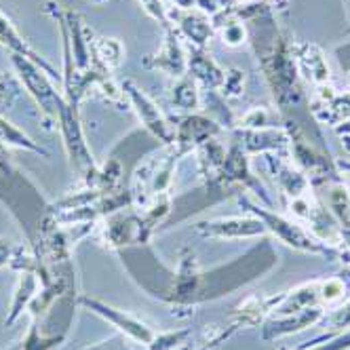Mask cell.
Masks as SVG:
<instances>
[{
    "instance_id": "6da1fadb",
    "label": "cell",
    "mask_w": 350,
    "mask_h": 350,
    "mask_svg": "<svg viewBox=\"0 0 350 350\" xmlns=\"http://www.w3.org/2000/svg\"><path fill=\"white\" fill-rule=\"evenodd\" d=\"M11 64L17 72V77L21 79L23 87L28 89V93L34 97V102L38 104L42 116L46 120L57 122L59 110L64 106V93H59L53 87V77L46 70H42L38 64L21 57V55H11Z\"/></svg>"
},
{
    "instance_id": "7a4b0ae2",
    "label": "cell",
    "mask_w": 350,
    "mask_h": 350,
    "mask_svg": "<svg viewBox=\"0 0 350 350\" xmlns=\"http://www.w3.org/2000/svg\"><path fill=\"white\" fill-rule=\"evenodd\" d=\"M57 127H59V133H62V139H64V148H66L72 167L87 178L89 173L95 171L93 154H91V150H89L87 142H85V133H83L81 118H79V108L68 104L66 99H64V106L59 110Z\"/></svg>"
},
{
    "instance_id": "3957f363",
    "label": "cell",
    "mask_w": 350,
    "mask_h": 350,
    "mask_svg": "<svg viewBox=\"0 0 350 350\" xmlns=\"http://www.w3.org/2000/svg\"><path fill=\"white\" fill-rule=\"evenodd\" d=\"M245 207H249V211H254L258 215V219L266 226V230H272L274 234H277L285 245L289 247H295L299 249V252H310V254H321V256H327V258H336L338 254L334 252V249L327 247V243H321L317 241L312 234H308L302 226H297V224L281 217V215H274V213H268L252 203L243 201Z\"/></svg>"
},
{
    "instance_id": "277c9868",
    "label": "cell",
    "mask_w": 350,
    "mask_h": 350,
    "mask_svg": "<svg viewBox=\"0 0 350 350\" xmlns=\"http://www.w3.org/2000/svg\"><path fill=\"white\" fill-rule=\"evenodd\" d=\"M122 93L129 97V102H131L133 110L137 112L139 120L144 122V127L157 139H161L163 144H171L175 139V131L167 122V118L163 116V112L159 110V106L133 81L122 83Z\"/></svg>"
},
{
    "instance_id": "5b68a950",
    "label": "cell",
    "mask_w": 350,
    "mask_h": 350,
    "mask_svg": "<svg viewBox=\"0 0 350 350\" xmlns=\"http://www.w3.org/2000/svg\"><path fill=\"white\" fill-rule=\"evenodd\" d=\"M81 304L83 306H87L91 312H95L97 317H102L104 321H108L110 325H114V327L118 329V332H122L127 338H131V340H135V342H139V344H146V346H150L154 342V332L148 327V325H144L139 319H135V317H131V314H127V312H122V310H116V308H112V306H108V304H104V302H99V299H95V297H81Z\"/></svg>"
},
{
    "instance_id": "8992f818",
    "label": "cell",
    "mask_w": 350,
    "mask_h": 350,
    "mask_svg": "<svg viewBox=\"0 0 350 350\" xmlns=\"http://www.w3.org/2000/svg\"><path fill=\"white\" fill-rule=\"evenodd\" d=\"M167 36H165V44L163 49L146 59V66L152 68V70H161V72H167L169 77H175V79H182L184 72L188 68V57L184 53V46H182V36L178 34L173 26L165 28Z\"/></svg>"
},
{
    "instance_id": "52a82bcc",
    "label": "cell",
    "mask_w": 350,
    "mask_h": 350,
    "mask_svg": "<svg viewBox=\"0 0 350 350\" xmlns=\"http://www.w3.org/2000/svg\"><path fill=\"white\" fill-rule=\"evenodd\" d=\"M196 230L205 237H226V239H241V237H256L266 230L264 224L258 217H226L198 224Z\"/></svg>"
},
{
    "instance_id": "ba28073f",
    "label": "cell",
    "mask_w": 350,
    "mask_h": 350,
    "mask_svg": "<svg viewBox=\"0 0 350 350\" xmlns=\"http://www.w3.org/2000/svg\"><path fill=\"white\" fill-rule=\"evenodd\" d=\"M0 44H5L9 51H11V55H21V57H26V59H30V62H34V64H38L42 70H46L49 74H51L53 79H57L59 81V74L53 70V66H49L34 49L26 42V38H23L19 32H17V28L13 26V21L0 11Z\"/></svg>"
},
{
    "instance_id": "9c48e42d",
    "label": "cell",
    "mask_w": 350,
    "mask_h": 350,
    "mask_svg": "<svg viewBox=\"0 0 350 350\" xmlns=\"http://www.w3.org/2000/svg\"><path fill=\"white\" fill-rule=\"evenodd\" d=\"M175 19H178V28L175 30H178L180 36L190 40L192 46H196V49H205V44L209 42V38L213 34V23H211L209 15L192 9L186 13H178Z\"/></svg>"
},
{
    "instance_id": "30bf717a",
    "label": "cell",
    "mask_w": 350,
    "mask_h": 350,
    "mask_svg": "<svg viewBox=\"0 0 350 350\" xmlns=\"http://www.w3.org/2000/svg\"><path fill=\"white\" fill-rule=\"evenodd\" d=\"M188 70L192 74L194 83H201L205 89H211V91L219 89L221 83H224V77H226V72H224L211 59V55L205 53V49H196V46H192V51H190Z\"/></svg>"
},
{
    "instance_id": "8fae6325",
    "label": "cell",
    "mask_w": 350,
    "mask_h": 350,
    "mask_svg": "<svg viewBox=\"0 0 350 350\" xmlns=\"http://www.w3.org/2000/svg\"><path fill=\"white\" fill-rule=\"evenodd\" d=\"M215 131H217L215 122H211L209 118H205V116H188L180 124L178 135H175V142L180 144L182 150H190L196 144L209 142V137Z\"/></svg>"
},
{
    "instance_id": "7c38bea8",
    "label": "cell",
    "mask_w": 350,
    "mask_h": 350,
    "mask_svg": "<svg viewBox=\"0 0 350 350\" xmlns=\"http://www.w3.org/2000/svg\"><path fill=\"white\" fill-rule=\"evenodd\" d=\"M40 279L36 277V272H21L19 277V283H17V289H15V295H13V304H11V312L7 317V325L15 323L17 317L21 314V310H26L32 302L34 297L38 295L40 291Z\"/></svg>"
},
{
    "instance_id": "4fadbf2b",
    "label": "cell",
    "mask_w": 350,
    "mask_h": 350,
    "mask_svg": "<svg viewBox=\"0 0 350 350\" xmlns=\"http://www.w3.org/2000/svg\"><path fill=\"white\" fill-rule=\"evenodd\" d=\"M93 66L110 74V70L118 68L122 62V44L116 38H97L91 42Z\"/></svg>"
},
{
    "instance_id": "5bb4252c",
    "label": "cell",
    "mask_w": 350,
    "mask_h": 350,
    "mask_svg": "<svg viewBox=\"0 0 350 350\" xmlns=\"http://www.w3.org/2000/svg\"><path fill=\"white\" fill-rule=\"evenodd\" d=\"M0 142H3L5 146H15V148H21V150H30V152L49 157V152L44 148H40L28 133H23L21 129H17L15 124L11 120H7L5 116H0Z\"/></svg>"
},
{
    "instance_id": "9a60e30c",
    "label": "cell",
    "mask_w": 350,
    "mask_h": 350,
    "mask_svg": "<svg viewBox=\"0 0 350 350\" xmlns=\"http://www.w3.org/2000/svg\"><path fill=\"white\" fill-rule=\"evenodd\" d=\"M173 104L184 110H192L198 106V91L192 79H182L173 89Z\"/></svg>"
},
{
    "instance_id": "2e32d148",
    "label": "cell",
    "mask_w": 350,
    "mask_h": 350,
    "mask_svg": "<svg viewBox=\"0 0 350 350\" xmlns=\"http://www.w3.org/2000/svg\"><path fill=\"white\" fill-rule=\"evenodd\" d=\"M304 51L306 53H302L299 57H302V62L308 66V70H310V74H308V79L312 81V83H325L329 79V70H327V66H325V59H323V55L317 51L314 46H304Z\"/></svg>"
},
{
    "instance_id": "e0dca14e",
    "label": "cell",
    "mask_w": 350,
    "mask_h": 350,
    "mask_svg": "<svg viewBox=\"0 0 350 350\" xmlns=\"http://www.w3.org/2000/svg\"><path fill=\"white\" fill-rule=\"evenodd\" d=\"M226 15H228V11H226ZM217 26L221 28V38H224V42H226V44L237 46V44H241L245 40V26L241 23V19L228 15L226 21H224V23H215L213 28H217Z\"/></svg>"
},
{
    "instance_id": "ac0fdd59",
    "label": "cell",
    "mask_w": 350,
    "mask_h": 350,
    "mask_svg": "<svg viewBox=\"0 0 350 350\" xmlns=\"http://www.w3.org/2000/svg\"><path fill=\"white\" fill-rule=\"evenodd\" d=\"M139 5L144 7V11L157 19L163 28H169L171 26V19H169V13H167V7L163 5V0H139Z\"/></svg>"
},
{
    "instance_id": "d6986e66",
    "label": "cell",
    "mask_w": 350,
    "mask_h": 350,
    "mask_svg": "<svg viewBox=\"0 0 350 350\" xmlns=\"http://www.w3.org/2000/svg\"><path fill=\"white\" fill-rule=\"evenodd\" d=\"M243 87H245V77H243L241 70L226 72V77H224V83H221L224 95H226V97H239L243 93Z\"/></svg>"
},
{
    "instance_id": "ffe728a7",
    "label": "cell",
    "mask_w": 350,
    "mask_h": 350,
    "mask_svg": "<svg viewBox=\"0 0 350 350\" xmlns=\"http://www.w3.org/2000/svg\"><path fill=\"white\" fill-rule=\"evenodd\" d=\"M243 127H256V129H266L270 127V120H268V110L266 108H254L249 112L243 120H241Z\"/></svg>"
},
{
    "instance_id": "44dd1931",
    "label": "cell",
    "mask_w": 350,
    "mask_h": 350,
    "mask_svg": "<svg viewBox=\"0 0 350 350\" xmlns=\"http://www.w3.org/2000/svg\"><path fill=\"white\" fill-rule=\"evenodd\" d=\"M312 350H350V332H346V334L334 338V340L327 342V344L317 346V348H312Z\"/></svg>"
},
{
    "instance_id": "7402d4cb",
    "label": "cell",
    "mask_w": 350,
    "mask_h": 350,
    "mask_svg": "<svg viewBox=\"0 0 350 350\" xmlns=\"http://www.w3.org/2000/svg\"><path fill=\"white\" fill-rule=\"evenodd\" d=\"M13 254H15V247L9 241L0 239V268H3V266H11Z\"/></svg>"
},
{
    "instance_id": "603a6c76",
    "label": "cell",
    "mask_w": 350,
    "mask_h": 350,
    "mask_svg": "<svg viewBox=\"0 0 350 350\" xmlns=\"http://www.w3.org/2000/svg\"><path fill=\"white\" fill-rule=\"evenodd\" d=\"M7 148L9 146H5L3 142H0V173L3 175H9L11 173V157H9V152H7Z\"/></svg>"
},
{
    "instance_id": "cb8c5ba5",
    "label": "cell",
    "mask_w": 350,
    "mask_h": 350,
    "mask_svg": "<svg viewBox=\"0 0 350 350\" xmlns=\"http://www.w3.org/2000/svg\"><path fill=\"white\" fill-rule=\"evenodd\" d=\"M85 350H124L118 340H108V342H102V344H95L91 348H85Z\"/></svg>"
},
{
    "instance_id": "d4e9b609",
    "label": "cell",
    "mask_w": 350,
    "mask_h": 350,
    "mask_svg": "<svg viewBox=\"0 0 350 350\" xmlns=\"http://www.w3.org/2000/svg\"><path fill=\"white\" fill-rule=\"evenodd\" d=\"M11 102V91H9V87H7V83L0 79V106L3 104H9Z\"/></svg>"
},
{
    "instance_id": "484cf974",
    "label": "cell",
    "mask_w": 350,
    "mask_h": 350,
    "mask_svg": "<svg viewBox=\"0 0 350 350\" xmlns=\"http://www.w3.org/2000/svg\"><path fill=\"white\" fill-rule=\"evenodd\" d=\"M171 3H175V7H178L180 11H192V9H196V0H171Z\"/></svg>"
},
{
    "instance_id": "4316f807",
    "label": "cell",
    "mask_w": 350,
    "mask_h": 350,
    "mask_svg": "<svg viewBox=\"0 0 350 350\" xmlns=\"http://www.w3.org/2000/svg\"><path fill=\"white\" fill-rule=\"evenodd\" d=\"M91 3H104V0H91Z\"/></svg>"
},
{
    "instance_id": "83f0119b",
    "label": "cell",
    "mask_w": 350,
    "mask_h": 350,
    "mask_svg": "<svg viewBox=\"0 0 350 350\" xmlns=\"http://www.w3.org/2000/svg\"><path fill=\"white\" fill-rule=\"evenodd\" d=\"M262 3H270V0H262Z\"/></svg>"
},
{
    "instance_id": "f1b7e54d",
    "label": "cell",
    "mask_w": 350,
    "mask_h": 350,
    "mask_svg": "<svg viewBox=\"0 0 350 350\" xmlns=\"http://www.w3.org/2000/svg\"><path fill=\"white\" fill-rule=\"evenodd\" d=\"M205 350H209V348H205Z\"/></svg>"
}]
</instances>
